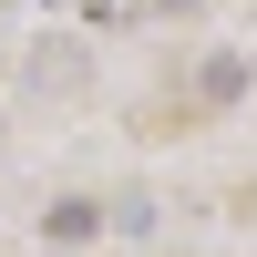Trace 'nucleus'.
I'll return each mask as SVG.
<instances>
[{
	"label": "nucleus",
	"mask_w": 257,
	"mask_h": 257,
	"mask_svg": "<svg viewBox=\"0 0 257 257\" xmlns=\"http://www.w3.org/2000/svg\"><path fill=\"white\" fill-rule=\"evenodd\" d=\"M82 237H103V206H82V196L52 206V247H82Z\"/></svg>",
	"instance_id": "obj_1"
}]
</instances>
